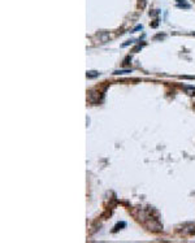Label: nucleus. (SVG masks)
I'll use <instances>...</instances> for the list:
<instances>
[{
	"mask_svg": "<svg viewBox=\"0 0 195 243\" xmlns=\"http://www.w3.org/2000/svg\"><path fill=\"white\" fill-rule=\"evenodd\" d=\"M128 73H131V70H129V69H125V70H116L114 72V74H128Z\"/></svg>",
	"mask_w": 195,
	"mask_h": 243,
	"instance_id": "1",
	"label": "nucleus"
},
{
	"mask_svg": "<svg viewBox=\"0 0 195 243\" xmlns=\"http://www.w3.org/2000/svg\"><path fill=\"white\" fill-rule=\"evenodd\" d=\"M99 76V73L98 72H87V77L89 78H95V77Z\"/></svg>",
	"mask_w": 195,
	"mask_h": 243,
	"instance_id": "2",
	"label": "nucleus"
},
{
	"mask_svg": "<svg viewBox=\"0 0 195 243\" xmlns=\"http://www.w3.org/2000/svg\"><path fill=\"white\" fill-rule=\"evenodd\" d=\"M124 226H126V224H125V222L117 224V225H116V228H114V230H113V231H117V230H118V228H124Z\"/></svg>",
	"mask_w": 195,
	"mask_h": 243,
	"instance_id": "3",
	"label": "nucleus"
},
{
	"mask_svg": "<svg viewBox=\"0 0 195 243\" xmlns=\"http://www.w3.org/2000/svg\"><path fill=\"white\" fill-rule=\"evenodd\" d=\"M183 89L185 90H190V91H195V87H192V86H183Z\"/></svg>",
	"mask_w": 195,
	"mask_h": 243,
	"instance_id": "4",
	"label": "nucleus"
},
{
	"mask_svg": "<svg viewBox=\"0 0 195 243\" xmlns=\"http://www.w3.org/2000/svg\"><path fill=\"white\" fill-rule=\"evenodd\" d=\"M179 8H190V5H187V4H178Z\"/></svg>",
	"mask_w": 195,
	"mask_h": 243,
	"instance_id": "5",
	"label": "nucleus"
}]
</instances>
